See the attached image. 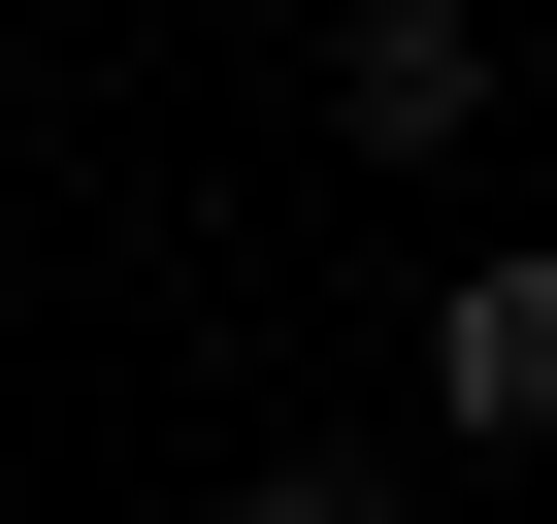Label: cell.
I'll return each mask as SVG.
<instances>
[{
    "label": "cell",
    "instance_id": "1",
    "mask_svg": "<svg viewBox=\"0 0 557 524\" xmlns=\"http://www.w3.org/2000/svg\"><path fill=\"white\" fill-rule=\"evenodd\" d=\"M426 426L459 459H557V229H492L459 296H426Z\"/></svg>",
    "mask_w": 557,
    "mask_h": 524
},
{
    "label": "cell",
    "instance_id": "2",
    "mask_svg": "<svg viewBox=\"0 0 557 524\" xmlns=\"http://www.w3.org/2000/svg\"><path fill=\"white\" fill-rule=\"evenodd\" d=\"M329 132L361 164H459L492 132V0H329Z\"/></svg>",
    "mask_w": 557,
    "mask_h": 524
},
{
    "label": "cell",
    "instance_id": "3",
    "mask_svg": "<svg viewBox=\"0 0 557 524\" xmlns=\"http://www.w3.org/2000/svg\"><path fill=\"white\" fill-rule=\"evenodd\" d=\"M0 66H34V0H0Z\"/></svg>",
    "mask_w": 557,
    "mask_h": 524
}]
</instances>
